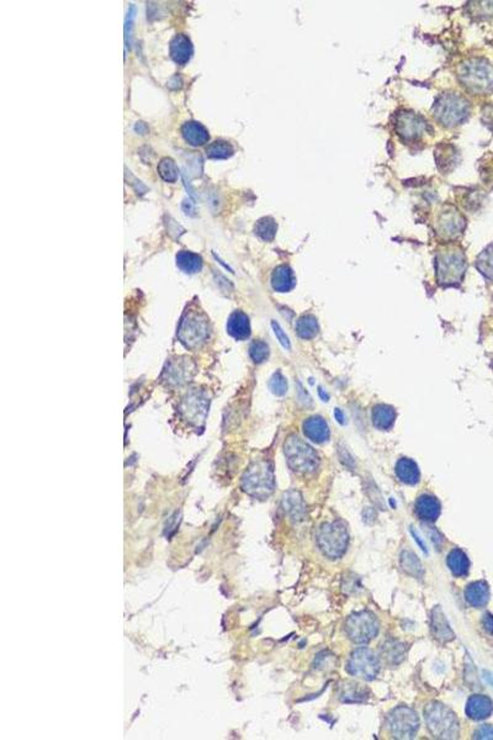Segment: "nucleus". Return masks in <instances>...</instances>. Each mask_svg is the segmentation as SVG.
<instances>
[{"mask_svg":"<svg viewBox=\"0 0 493 740\" xmlns=\"http://www.w3.org/2000/svg\"><path fill=\"white\" fill-rule=\"evenodd\" d=\"M411 533L412 535H413V538H415V541H416V543H418V546H421V549H422L423 552L427 553V554H428V549H427V546H426V543L423 542V539L422 538H421V537H419V535H418V533H416V531H415V529L413 528H411Z\"/></svg>","mask_w":493,"mask_h":740,"instance_id":"79ce46f5","label":"nucleus"},{"mask_svg":"<svg viewBox=\"0 0 493 740\" xmlns=\"http://www.w3.org/2000/svg\"><path fill=\"white\" fill-rule=\"evenodd\" d=\"M346 672L365 681H371L380 672V659L371 649L358 648L346 663Z\"/></svg>","mask_w":493,"mask_h":740,"instance_id":"9d476101","label":"nucleus"},{"mask_svg":"<svg viewBox=\"0 0 493 740\" xmlns=\"http://www.w3.org/2000/svg\"><path fill=\"white\" fill-rule=\"evenodd\" d=\"M296 284L295 274L289 265H279L271 274V287L277 293H288Z\"/></svg>","mask_w":493,"mask_h":740,"instance_id":"6ab92c4d","label":"nucleus"},{"mask_svg":"<svg viewBox=\"0 0 493 740\" xmlns=\"http://www.w3.org/2000/svg\"><path fill=\"white\" fill-rule=\"evenodd\" d=\"M194 52L191 41L185 35H178L171 42V57L178 65L188 63Z\"/></svg>","mask_w":493,"mask_h":740,"instance_id":"aec40b11","label":"nucleus"},{"mask_svg":"<svg viewBox=\"0 0 493 740\" xmlns=\"http://www.w3.org/2000/svg\"><path fill=\"white\" fill-rule=\"evenodd\" d=\"M235 152L233 147L226 141H215L206 148V154L210 159L229 158Z\"/></svg>","mask_w":493,"mask_h":740,"instance_id":"f704fd0d","label":"nucleus"},{"mask_svg":"<svg viewBox=\"0 0 493 740\" xmlns=\"http://www.w3.org/2000/svg\"><path fill=\"white\" fill-rule=\"evenodd\" d=\"M269 389L276 396H284L288 391V380L280 371H276L269 380Z\"/></svg>","mask_w":493,"mask_h":740,"instance_id":"4c0bfd02","label":"nucleus"},{"mask_svg":"<svg viewBox=\"0 0 493 740\" xmlns=\"http://www.w3.org/2000/svg\"><path fill=\"white\" fill-rule=\"evenodd\" d=\"M415 508L418 518L424 522H435L441 516V502L433 495H421L416 501Z\"/></svg>","mask_w":493,"mask_h":740,"instance_id":"2eb2a0df","label":"nucleus"},{"mask_svg":"<svg viewBox=\"0 0 493 740\" xmlns=\"http://www.w3.org/2000/svg\"><path fill=\"white\" fill-rule=\"evenodd\" d=\"M176 265L185 273L193 274L201 271L202 259L198 254L189 251H180L176 254Z\"/></svg>","mask_w":493,"mask_h":740,"instance_id":"7c9ffc66","label":"nucleus"},{"mask_svg":"<svg viewBox=\"0 0 493 740\" xmlns=\"http://www.w3.org/2000/svg\"><path fill=\"white\" fill-rule=\"evenodd\" d=\"M282 507H284V510L288 513L289 516L291 517V520H294V521H301L305 517V502L302 500L301 493L299 491H296V490H291V491H288L284 495Z\"/></svg>","mask_w":493,"mask_h":740,"instance_id":"5701e85b","label":"nucleus"},{"mask_svg":"<svg viewBox=\"0 0 493 740\" xmlns=\"http://www.w3.org/2000/svg\"><path fill=\"white\" fill-rule=\"evenodd\" d=\"M446 565L452 574L457 577H463L469 574L470 560L464 551L460 548H454L452 552L448 554Z\"/></svg>","mask_w":493,"mask_h":740,"instance_id":"a878e982","label":"nucleus"},{"mask_svg":"<svg viewBox=\"0 0 493 740\" xmlns=\"http://www.w3.org/2000/svg\"><path fill=\"white\" fill-rule=\"evenodd\" d=\"M401 566L407 574L415 577H422L424 573L421 560L415 553L410 551H405L401 554Z\"/></svg>","mask_w":493,"mask_h":740,"instance_id":"2f4dec72","label":"nucleus"},{"mask_svg":"<svg viewBox=\"0 0 493 740\" xmlns=\"http://www.w3.org/2000/svg\"><path fill=\"white\" fill-rule=\"evenodd\" d=\"M269 346L263 341H254L249 347V356L254 363H263L269 358Z\"/></svg>","mask_w":493,"mask_h":740,"instance_id":"e433bc0d","label":"nucleus"},{"mask_svg":"<svg viewBox=\"0 0 493 740\" xmlns=\"http://www.w3.org/2000/svg\"><path fill=\"white\" fill-rule=\"evenodd\" d=\"M468 100L455 93L441 94L434 104V118L444 126L452 127L463 123L469 116Z\"/></svg>","mask_w":493,"mask_h":740,"instance_id":"0eeeda50","label":"nucleus"},{"mask_svg":"<svg viewBox=\"0 0 493 740\" xmlns=\"http://www.w3.org/2000/svg\"><path fill=\"white\" fill-rule=\"evenodd\" d=\"M482 627L487 632L488 635H493V615L486 612L482 617Z\"/></svg>","mask_w":493,"mask_h":740,"instance_id":"a19ab883","label":"nucleus"},{"mask_svg":"<svg viewBox=\"0 0 493 740\" xmlns=\"http://www.w3.org/2000/svg\"><path fill=\"white\" fill-rule=\"evenodd\" d=\"M476 267L482 276L493 280V243L477 257Z\"/></svg>","mask_w":493,"mask_h":740,"instance_id":"72a5a7b5","label":"nucleus"},{"mask_svg":"<svg viewBox=\"0 0 493 740\" xmlns=\"http://www.w3.org/2000/svg\"><path fill=\"white\" fill-rule=\"evenodd\" d=\"M209 336V325L198 312L188 314L178 329L179 340L187 347L198 346Z\"/></svg>","mask_w":493,"mask_h":740,"instance_id":"9b49d317","label":"nucleus"},{"mask_svg":"<svg viewBox=\"0 0 493 740\" xmlns=\"http://www.w3.org/2000/svg\"><path fill=\"white\" fill-rule=\"evenodd\" d=\"M317 544L326 557L339 559L349 544V533L341 521L323 523L317 532Z\"/></svg>","mask_w":493,"mask_h":740,"instance_id":"423d86ee","label":"nucleus"},{"mask_svg":"<svg viewBox=\"0 0 493 740\" xmlns=\"http://www.w3.org/2000/svg\"><path fill=\"white\" fill-rule=\"evenodd\" d=\"M369 691L357 682H346L342 685L339 699L346 703H361L368 699Z\"/></svg>","mask_w":493,"mask_h":740,"instance_id":"cd10ccee","label":"nucleus"},{"mask_svg":"<svg viewBox=\"0 0 493 740\" xmlns=\"http://www.w3.org/2000/svg\"><path fill=\"white\" fill-rule=\"evenodd\" d=\"M441 225V234L445 237H455L460 234L465 227V220L458 212H452L450 214H444L439 220Z\"/></svg>","mask_w":493,"mask_h":740,"instance_id":"c85d7f7f","label":"nucleus"},{"mask_svg":"<svg viewBox=\"0 0 493 740\" xmlns=\"http://www.w3.org/2000/svg\"><path fill=\"white\" fill-rule=\"evenodd\" d=\"M158 172L159 176H162L165 182H176L179 176L176 162L171 158H163L159 162Z\"/></svg>","mask_w":493,"mask_h":740,"instance_id":"c9c22d12","label":"nucleus"},{"mask_svg":"<svg viewBox=\"0 0 493 740\" xmlns=\"http://www.w3.org/2000/svg\"><path fill=\"white\" fill-rule=\"evenodd\" d=\"M302 429L306 437L313 443L322 444L329 440L331 433H329L328 423L326 422V420L321 416L306 418Z\"/></svg>","mask_w":493,"mask_h":740,"instance_id":"f3484780","label":"nucleus"},{"mask_svg":"<svg viewBox=\"0 0 493 740\" xmlns=\"http://www.w3.org/2000/svg\"><path fill=\"white\" fill-rule=\"evenodd\" d=\"M396 475L406 485H416L421 480V471L417 463L411 458H401L396 463Z\"/></svg>","mask_w":493,"mask_h":740,"instance_id":"412c9836","label":"nucleus"},{"mask_svg":"<svg viewBox=\"0 0 493 740\" xmlns=\"http://www.w3.org/2000/svg\"><path fill=\"white\" fill-rule=\"evenodd\" d=\"M474 738L480 740H493V724H483L476 729Z\"/></svg>","mask_w":493,"mask_h":740,"instance_id":"ea45409f","label":"nucleus"},{"mask_svg":"<svg viewBox=\"0 0 493 740\" xmlns=\"http://www.w3.org/2000/svg\"><path fill=\"white\" fill-rule=\"evenodd\" d=\"M406 655V646L403 643L396 639H388L380 646V657L388 665H399L403 661Z\"/></svg>","mask_w":493,"mask_h":740,"instance_id":"393cba45","label":"nucleus"},{"mask_svg":"<svg viewBox=\"0 0 493 740\" xmlns=\"http://www.w3.org/2000/svg\"><path fill=\"white\" fill-rule=\"evenodd\" d=\"M424 123H426L423 121L422 118H419L416 114L405 112V114H401L397 118L396 127L401 137H403L406 140H413L422 135L423 131L426 129Z\"/></svg>","mask_w":493,"mask_h":740,"instance_id":"4468645a","label":"nucleus"},{"mask_svg":"<svg viewBox=\"0 0 493 740\" xmlns=\"http://www.w3.org/2000/svg\"><path fill=\"white\" fill-rule=\"evenodd\" d=\"M276 229H277V225H276L274 218H260L257 223L254 231H255V235L258 236L260 240L271 242L275 237Z\"/></svg>","mask_w":493,"mask_h":740,"instance_id":"473e14b6","label":"nucleus"},{"mask_svg":"<svg viewBox=\"0 0 493 740\" xmlns=\"http://www.w3.org/2000/svg\"><path fill=\"white\" fill-rule=\"evenodd\" d=\"M182 134L184 140L191 146H202L209 141V132L207 130L196 121H188L182 126Z\"/></svg>","mask_w":493,"mask_h":740,"instance_id":"bb28decb","label":"nucleus"},{"mask_svg":"<svg viewBox=\"0 0 493 740\" xmlns=\"http://www.w3.org/2000/svg\"><path fill=\"white\" fill-rule=\"evenodd\" d=\"M346 633L357 644L369 643L379 633V621L371 612H355L346 619Z\"/></svg>","mask_w":493,"mask_h":740,"instance_id":"6e6552de","label":"nucleus"},{"mask_svg":"<svg viewBox=\"0 0 493 740\" xmlns=\"http://www.w3.org/2000/svg\"><path fill=\"white\" fill-rule=\"evenodd\" d=\"M227 331L235 340H246L251 336V322L246 314L235 311L229 316L227 321Z\"/></svg>","mask_w":493,"mask_h":740,"instance_id":"b1692460","label":"nucleus"},{"mask_svg":"<svg viewBox=\"0 0 493 740\" xmlns=\"http://www.w3.org/2000/svg\"><path fill=\"white\" fill-rule=\"evenodd\" d=\"M465 713L472 721H483L493 713V702L486 695H472L470 696Z\"/></svg>","mask_w":493,"mask_h":740,"instance_id":"ddd939ff","label":"nucleus"},{"mask_svg":"<svg viewBox=\"0 0 493 740\" xmlns=\"http://www.w3.org/2000/svg\"><path fill=\"white\" fill-rule=\"evenodd\" d=\"M459 79L471 93L488 94L493 92V65L486 59H468L459 68Z\"/></svg>","mask_w":493,"mask_h":740,"instance_id":"f03ea898","label":"nucleus"},{"mask_svg":"<svg viewBox=\"0 0 493 740\" xmlns=\"http://www.w3.org/2000/svg\"><path fill=\"white\" fill-rule=\"evenodd\" d=\"M437 279L443 287H455L464 279L466 257L459 247L449 246L441 249L435 259Z\"/></svg>","mask_w":493,"mask_h":740,"instance_id":"f257e3e1","label":"nucleus"},{"mask_svg":"<svg viewBox=\"0 0 493 740\" xmlns=\"http://www.w3.org/2000/svg\"><path fill=\"white\" fill-rule=\"evenodd\" d=\"M207 407V401L202 394L191 393L182 401V412L187 421L199 424L205 420Z\"/></svg>","mask_w":493,"mask_h":740,"instance_id":"f8f14e48","label":"nucleus"},{"mask_svg":"<svg viewBox=\"0 0 493 740\" xmlns=\"http://www.w3.org/2000/svg\"><path fill=\"white\" fill-rule=\"evenodd\" d=\"M335 418L341 424H346V416L341 409H335Z\"/></svg>","mask_w":493,"mask_h":740,"instance_id":"37998d69","label":"nucleus"},{"mask_svg":"<svg viewBox=\"0 0 493 740\" xmlns=\"http://www.w3.org/2000/svg\"><path fill=\"white\" fill-rule=\"evenodd\" d=\"M318 394H319V398H321V399H322L324 402H327V401H328L329 395L327 394V393L324 391V389L321 388V387L318 388Z\"/></svg>","mask_w":493,"mask_h":740,"instance_id":"c03bdc74","label":"nucleus"},{"mask_svg":"<svg viewBox=\"0 0 493 740\" xmlns=\"http://www.w3.org/2000/svg\"><path fill=\"white\" fill-rule=\"evenodd\" d=\"M432 622H430V628H432V633L437 641H441V643H449L455 638V635L452 632L450 624L446 619L444 612L441 610V606H435L432 611Z\"/></svg>","mask_w":493,"mask_h":740,"instance_id":"dca6fc26","label":"nucleus"},{"mask_svg":"<svg viewBox=\"0 0 493 740\" xmlns=\"http://www.w3.org/2000/svg\"><path fill=\"white\" fill-rule=\"evenodd\" d=\"M421 722L417 712L407 706L396 707L388 717L390 733L397 739H412L417 734Z\"/></svg>","mask_w":493,"mask_h":740,"instance_id":"1a4fd4ad","label":"nucleus"},{"mask_svg":"<svg viewBox=\"0 0 493 740\" xmlns=\"http://www.w3.org/2000/svg\"><path fill=\"white\" fill-rule=\"evenodd\" d=\"M284 453L289 468L297 474L310 475L316 473L319 468L317 452L308 443L301 440L299 435L288 437L284 444Z\"/></svg>","mask_w":493,"mask_h":740,"instance_id":"20e7f679","label":"nucleus"},{"mask_svg":"<svg viewBox=\"0 0 493 740\" xmlns=\"http://www.w3.org/2000/svg\"><path fill=\"white\" fill-rule=\"evenodd\" d=\"M271 327H273V331H274V333H275L276 338L280 342V345H282L285 349L290 351V349H291V343H290L288 335H286V333L284 332V329H282V326L276 322V321H273V322H271Z\"/></svg>","mask_w":493,"mask_h":740,"instance_id":"58836bf2","label":"nucleus"},{"mask_svg":"<svg viewBox=\"0 0 493 740\" xmlns=\"http://www.w3.org/2000/svg\"><path fill=\"white\" fill-rule=\"evenodd\" d=\"M424 719L429 732L437 739H457L460 726L455 713L441 702H430L424 708Z\"/></svg>","mask_w":493,"mask_h":740,"instance_id":"7ed1b4c3","label":"nucleus"},{"mask_svg":"<svg viewBox=\"0 0 493 740\" xmlns=\"http://www.w3.org/2000/svg\"><path fill=\"white\" fill-rule=\"evenodd\" d=\"M397 413L392 406L386 404L374 406L371 418L374 427L380 431H388L394 427Z\"/></svg>","mask_w":493,"mask_h":740,"instance_id":"4be33fe9","label":"nucleus"},{"mask_svg":"<svg viewBox=\"0 0 493 740\" xmlns=\"http://www.w3.org/2000/svg\"><path fill=\"white\" fill-rule=\"evenodd\" d=\"M465 599L471 607L482 608L487 605L490 601V586L486 582H474L469 584L465 588Z\"/></svg>","mask_w":493,"mask_h":740,"instance_id":"a211bd4d","label":"nucleus"},{"mask_svg":"<svg viewBox=\"0 0 493 740\" xmlns=\"http://www.w3.org/2000/svg\"><path fill=\"white\" fill-rule=\"evenodd\" d=\"M319 326L317 318L313 315H304L296 322V333L302 340H312L318 335Z\"/></svg>","mask_w":493,"mask_h":740,"instance_id":"c756f323","label":"nucleus"},{"mask_svg":"<svg viewBox=\"0 0 493 740\" xmlns=\"http://www.w3.org/2000/svg\"><path fill=\"white\" fill-rule=\"evenodd\" d=\"M242 489L255 499L269 497L275 490V476L273 465L266 460L254 462L242 477Z\"/></svg>","mask_w":493,"mask_h":740,"instance_id":"39448f33","label":"nucleus"}]
</instances>
